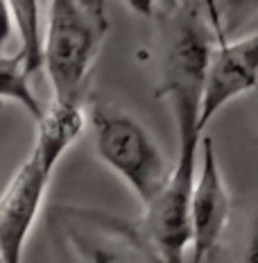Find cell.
<instances>
[{"instance_id":"cell-1","label":"cell","mask_w":258,"mask_h":263,"mask_svg":"<svg viewBox=\"0 0 258 263\" xmlns=\"http://www.w3.org/2000/svg\"><path fill=\"white\" fill-rule=\"evenodd\" d=\"M215 43V32L200 0L166 14L156 96L168 102L174 118L177 155L172 171L184 175H195L197 171V157L204 139L202 107Z\"/></svg>"},{"instance_id":"cell-2","label":"cell","mask_w":258,"mask_h":263,"mask_svg":"<svg viewBox=\"0 0 258 263\" xmlns=\"http://www.w3.org/2000/svg\"><path fill=\"white\" fill-rule=\"evenodd\" d=\"M86 118L95 155L129 186L141 206H147L172 175V163L166 152L141 120L113 105L93 100L86 107Z\"/></svg>"},{"instance_id":"cell-3","label":"cell","mask_w":258,"mask_h":263,"mask_svg":"<svg viewBox=\"0 0 258 263\" xmlns=\"http://www.w3.org/2000/svg\"><path fill=\"white\" fill-rule=\"evenodd\" d=\"M107 27L82 0H50L41 36V68L50 80L52 100H84V89Z\"/></svg>"},{"instance_id":"cell-4","label":"cell","mask_w":258,"mask_h":263,"mask_svg":"<svg viewBox=\"0 0 258 263\" xmlns=\"http://www.w3.org/2000/svg\"><path fill=\"white\" fill-rule=\"evenodd\" d=\"M50 236L59 263H145L138 234L127 222L82 206L50 209Z\"/></svg>"},{"instance_id":"cell-5","label":"cell","mask_w":258,"mask_h":263,"mask_svg":"<svg viewBox=\"0 0 258 263\" xmlns=\"http://www.w3.org/2000/svg\"><path fill=\"white\" fill-rule=\"evenodd\" d=\"M54 166L41 155H30L0 193V256L5 263H23L25 245L43 209Z\"/></svg>"},{"instance_id":"cell-6","label":"cell","mask_w":258,"mask_h":263,"mask_svg":"<svg viewBox=\"0 0 258 263\" xmlns=\"http://www.w3.org/2000/svg\"><path fill=\"white\" fill-rule=\"evenodd\" d=\"M231 216V197L220 168L213 141L204 136L190 191V263H204L217 245Z\"/></svg>"},{"instance_id":"cell-7","label":"cell","mask_w":258,"mask_h":263,"mask_svg":"<svg viewBox=\"0 0 258 263\" xmlns=\"http://www.w3.org/2000/svg\"><path fill=\"white\" fill-rule=\"evenodd\" d=\"M254 89H258V32L215 43L206 78L202 129L206 132L222 107Z\"/></svg>"},{"instance_id":"cell-8","label":"cell","mask_w":258,"mask_h":263,"mask_svg":"<svg viewBox=\"0 0 258 263\" xmlns=\"http://www.w3.org/2000/svg\"><path fill=\"white\" fill-rule=\"evenodd\" d=\"M89 127L84 100H52V105L36 120V136L32 150L57 168L62 157Z\"/></svg>"},{"instance_id":"cell-9","label":"cell","mask_w":258,"mask_h":263,"mask_svg":"<svg viewBox=\"0 0 258 263\" xmlns=\"http://www.w3.org/2000/svg\"><path fill=\"white\" fill-rule=\"evenodd\" d=\"M0 102L18 105L25 114H30L34 123L46 111L32 89V75L27 73L18 54H0Z\"/></svg>"},{"instance_id":"cell-10","label":"cell","mask_w":258,"mask_h":263,"mask_svg":"<svg viewBox=\"0 0 258 263\" xmlns=\"http://www.w3.org/2000/svg\"><path fill=\"white\" fill-rule=\"evenodd\" d=\"M16 21L18 34V57L23 59L30 75L41 70V0H7Z\"/></svg>"},{"instance_id":"cell-11","label":"cell","mask_w":258,"mask_h":263,"mask_svg":"<svg viewBox=\"0 0 258 263\" xmlns=\"http://www.w3.org/2000/svg\"><path fill=\"white\" fill-rule=\"evenodd\" d=\"M188 3H193V0H158V5L163 7V14L172 12V9L181 7V5H188ZM200 3L204 5V9H206L208 23H211L213 32H215V39H217V43H220V41H227V36H224V30H222V21H220L217 3H215V0H200Z\"/></svg>"},{"instance_id":"cell-12","label":"cell","mask_w":258,"mask_h":263,"mask_svg":"<svg viewBox=\"0 0 258 263\" xmlns=\"http://www.w3.org/2000/svg\"><path fill=\"white\" fill-rule=\"evenodd\" d=\"M12 41H18L16 21H14L9 3L7 0H0V54H7V48L12 46Z\"/></svg>"},{"instance_id":"cell-13","label":"cell","mask_w":258,"mask_h":263,"mask_svg":"<svg viewBox=\"0 0 258 263\" xmlns=\"http://www.w3.org/2000/svg\"><path fill=\"white\" fill-rule=\"evenodd\" d=\"M243 263H258V206L251 218L249 232H247V243L243 252Z\"/></svg>"},{"instance_id":"cell-14","label":"cell","mask_w":258,"mask_h":263,"mask_svg":"<svg viewBox=\"0 0 258 263\" xmlns=\"http://www.w3.org/2000/svg\"><path fill=\"white\" fill-rule=\"evenodd\" d=\"M118 3H123L131 14L141 16V18H152L158 7V0H118Z\"/></svg>"},{"instance_id":"cell-15","label":"cell","mask_w":258,"mask_h":263,"mask_svg":"<svg viewBox=\"0 0 258 263\" xmlns=\"http://www.w3.org/2000/svg\"><path fill=\"white\" fill-rule=\"evenodd\" d=\"M82 5H84L102 25H109L107 23V0H82Z\"/></svg>"},{"instance_id":"cell-16","label":"cell","mask_w":258,"mask_h":263,"mask_svg":"<svg viewBox=\"0 0 258 263\" xmlns=\"http://www.w3.org/2000/svg\"><path fill=\"white\" fill-rule=\"evenodd\" d=\"M215 3H217L220 21H222V30H224V16H227V12H235V9H240L245 0H215ZM224 36H227V34H224Z\"/></svg>"},{"instance_id":"cell-17","label":"cell","mask_w":258,"mask_h":263,"mask_svg":"<svg viewBox=\"0 0 258 263\" xmlns=\"http://www.w3.org/2000/svg\"><path fill=\"white\" fill-rule=\"evenodd\" d=\"M3 107H5V105H3V102H0V111H3Z\"/></svg>"},{"instance_id":"cell-18","label":"cell","mask_w":258,"mask_h":263,"mask_svg":"<svg viewBox=\"0 0 258 263\" xmlns=\"http://www.w3.org/2000/svg\"><path fill=\"white\" fill-rule=\"evenodd\" d=\"M0 263H5V261H3V256H0Z\"/></svg>"}]
</instances>
